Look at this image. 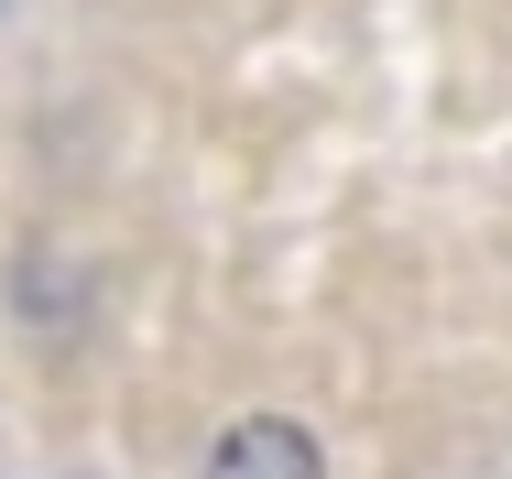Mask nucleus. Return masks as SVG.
<instances>
[{
  "mask_svg": "<svg viewBox=\"0 0 512 479\" xmlns=\"http://www.w3.org/2000/svg\"><path fill=\"white\" fill-rule=\"evenodd\" d=\"M207 479H327L306 425H284V414H251V425H229L218 447H207Z\"/></svg>",
  "mask_w": 512,
  "mask_h": 479,
  "instance_id": "nucleus-1",
  "label": "nucleus"
}]
</instances>
